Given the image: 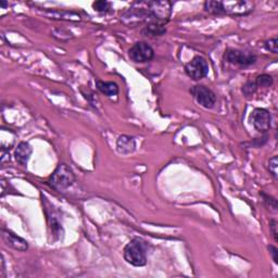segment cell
Segmentation results:
<instances>
[{"label": "cell", "instance_id": "obj_2", "mask_svg": "<svg viewBox=\"0 0 278 278\" xmlns=\"http://www.w3.org/2000/svg\"><path fill=\"white\" fill-rule=\"evenodd\" d=\"M75 181V175L71 167L64 163H60L51 175L48 184L51 188L58 192H64Z\"/></svg>", "mask_w": 278, "mask_h": 278}, {"label": "cell", "instance_id": "obj_21", "mask_svg": "<svg viewBox=\"0 0 278 278\" xmlns=\"http://www.w3.org/2000/svg\"><path fill=\"white\" fill-rule=\"evenodd\" d=\"M277 227H278V223L276 220H271L270 222V230L272 232V236H273L274 240L277 242L278 241V231H277Z\"/></svg>", "mask_w": 278, "mask_h": 278}, {"label": "cell", "instance_id": "obj_5", "mask_svg": "<svg viewBox=\"0 0 278 278\" xmlns=\"http://www.w3.org/2000/svg\"><path fill=\"white\" fill-rule=\"evenodd\" d=\"M147 3L150 14L149 22H159L166 25L172 14V2L164 0V1H147Z\"/></svg>", "mask_w": 278, "mask_h": 278}, {"label": "cell", "instance_id": "obj_10", "mask_svg": "<svg viewBox=\"0 0 278 278\" xmlns=\"http://www.w3.org/2000/svg\"><path fill=\"white\" fill-rule=\"evenodd\" d=\"M1 237L3 241L5 242V245L8 247L14 249V250L18 251H26L28 249V243L23 238L14 234L13 231H11L9 229H1Z\"/></svg>", "mask_w": 278, "mask_h": 278}, {"label": "cell", "instance_id": "obj_15", "mask_svg": "<svg viewBox=\"0 0 278 278\" xmlns=\"http://www.w3.org/2000/svg\"><path fill=\"white\" fill-rule=\"evenodd\" d=\"M260 196L263 198V202L265 204V207L268 210H270L271 212L273 213H277L278 212V204H277V200L275 199L274 197H272L271 195H268L264 191L260 192Z\"/></svg>", "mask_w": 278, "mask_h": 278}, {"label": "cell", "instance_id": "obj_3", "mask_svg": "<svg viewBox=\"0 0 278 278\" xmlns=\"http://www.w3.org/2000/svg\"><path fill=\"white\" fill-rule=\"evenodd\" d=\"M224 60L230 64L247 67L257 63L258 56L251 51L228 48L225 50Z\"/></svg>", "mask_w": 278, "mask_h": 278}, {"label": "cell", "instance_id": "obj_19", "mask_svg": "<svg viewBox=\"0 0 278 278\" xmlns=\"http://www.w3.org/2000/svg\"><path fill=\"white\" fill-rule=\"evenodd\" d=\"M277 166H278V157L274 156L272 157L269 160V172L270 174L273 176L275 179L278 178V174H277Z\"/></svg>", "mask_w": 278, "mask_h": 278}, {"label": "cell", "instance_id": "obj_7", "mask_svg": "<svg viewBox=\"0 0 278 278\" xmlns=\"http://www.w3.org/2000/svg\"><path fill=\"white\" fill-rule=\"evenodd\" d=\"M185 73L194 81H200L209 74V64L207 60L200 56H196L188 63L185 64Z\"/></svg>", "mask_w": 278, "mask_h": 278}, {"label": "cell", "instance_id": "obj_4", "mask_svg": "<svg viewBox=\"0 0 278 278\" xmlns=\"http://www.w3.org/2000/svg\"><path fill=\"white\" fill-rule=\"evenodd\" d=\"M221 14L231 16L248 15L254 10V3L247 0H231V1H220Z\"/></svg>", "mask_w": 278, "mask_h": 278}, {"label": "cell", "instance_id": "obj_22", "mask_svg": "<svg viewBox=\"0 0 278 278\" xmlns=\"http://www.w3.org/2000/svg\"><path fill=\"white\" fill-rule=\"evenodd\" d=\"M269 251L272 255V258H273V261H274V263L275 264H278V249L273 246V245H270L269 246Z\"/></svg>", "mask_w": 278, "mask_h": 278}, {"label": "cell", "instance_id": "obj_16", "mask_svg": "<svg viewBox=\"0 0 278 278\" xmlns=\"http://www.w3.org/2000/svg\"><path fill=\"white\" fill-rule=\"evenodd\" d=\"M255 84H257L258 88L263 87V88H269L274 83V79L269 74H261L257 78H255Z\"/></svg>", "mask_w": 278, "mask_h": 278}, {"label": "cell", "instance_id": "obj_1", "mask_svg": "<svg viewBox=\"0 0 278 278\" xmlns=\"http://www.w3.org/2000/svg\"><path fill=\"white\" fill-rule=\"evenodd\" d=\"M148 243L141 238H134L124 247V260L135 268H143L147 264Z\"/></svg>", "mask_w": 278, "mask_h": 278}, {"label": "cell", "instance_id": "obj_6", "mask_svg": "<svg viewBox=\"0 0 278 278\" xmlns=\"http://www.w3.org/2000/svg\"><path fill=\"white\" fill-rule=\"evenodd\" d=\"M128 56L135 63H146L155 58V50L146 42L135 43L128 50Z\"/></svg>", "mask_w": 278, "mask_h": 278}, {"label": "cell", "instance_id": "obj_17", "mask_svg": "<svg viewBox=\"0 0 278 278\" xmlns=\"http://www.w3.org/2000/svg\"><path fill=\"white\" fill-rule=\"evenodd\" d=\"M93 8L95 11H97V12L107 13L111 10L112 4L109 1H106V0H100V1H96L93 3Z\"/></svg>", "mask_w": 278, "mask_h": 278}, {"label": "cell", "instance_id": "obj_23", "mask_svg": "<svg viewBox=\"0 0 278 278\" xmlns=\"http://www.w3.org/2000/svg\"><path fill=\"white\" fill-rule=\"evenodd\" d=\"M0 4H1V7L4 9L5 7L8 5V2H5V1H0Z\"/></svg>", "mask_w": 278, "mask_h": 278}, {"label": "cell", "instance_id": "obj_20", "mask_svg": "<svg viewBox=\"0 0 278 278\" xmlns=\"http://www.w3.org/2000/svg\"><path fill=\"white\" fill-rule=\"evenodd\" d=\"M264 47L266 50L271 51L273 54H278V38L277 37H273L266 41L264 44Z\"/></svg>", "mask_w": 278, "mask_h": 278}, {"label": "cell", "instance_id": "obj_13", "mask_svg": "<svg viewBox=\"0 0 278 278\" xmlns=\"http://www.w3.org/2000/svg\"><path fill=\"white\" fill-rule=\"evenodd\" d=\"M141 33L145 36H162L167 33V28L166 25L159 23V22H149L143 28Z\"/></svg>", "mask_w": 278, "mask_h": 278}, {"label": "cell", "instance_id": "obj_12", "mask_svg": "<svg viewBox=\"0 0 278 278\" xmlns=\"http://www.w3.org/2000/svg\"><path fill=\"white\" fill-rule=\"evenodd\" d=\"M117 151L122 155H128L132 153L136 148V141L134 137H130L127 135H122L116 140Z\"/></svg>", "mask_w": 278, "mask_h": 278}, {"label": "cell", "instance_id": "obj_18", "mask_svg": "<svg viewBox=\"0 0 278 278\" xmlns=\"http://www.w3.org/2000/svg\"><path fill=\"white\" fill-rule=\"evenodd\" d=\"M258 86L254 81H248L245 85L242 86V94L246 96L247 98H250L257 93Z\"/></svg>", "mask_w": 278, "mask_h": 278}, {"label": "cell", "instance_id": "obj_14", "mask_svg": "<svg viewBox=\"0 0 278 278\" xmlns=\"http://www.w3.org/2000/svg\"><path fill=\"white\" fill-rule=\"evenodd\" d=\"M96 86H97L99 92L107 96V97H113V96H116L118 94V86L114 82L97 81L96 82Z\"/></svg>", "mask_w": 278, "mask_h": 278}, {"label": "cell", "instance_id": "obj_11", "mask_svg": "<svg viewBox=\"0 0 278 278\" xmlns=\"http://www.w3.org/2000/svg\"><path fill=\"white\" fill-rule=\"evenodd\" d=\"M32 153H33L32 146L28 143H25V141H21L14 151L15 160L19 164H21V166L26 167Z\"/></svg>", "mask_w": 278, "mask_h": 278}, {"label": "cell", "instance_id": "obj_9", "mask_svg": "<svg viewBox=\"0 0 278 278\" xmlns=\"http://www.w3.org/2000/svg\"><path fill=\"white\" fill-rule=\"evenodd\" d=\"M250 122L258 132L266 134L271 128L272 115L270 111L264 108H257L251 113Z\"/></svg>", "mask_w": 278, "mask_h": 278}, {"label": "cell", "instance_id": "obj_8", "mask_svg": "<svg viewBox=\"0 0 278 278\" xmlns=\"http://www.w3.org/2000/svg\"><path fill=\"white\" fill-rule=\"evenodd\" d=\"M189 92L198 104L206 109H212L217 104V95L204 85H195L190 88Z\"/></svg>", "mask_w": 278, "mask_h": 278}]
</instances>
